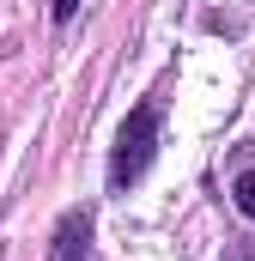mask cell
<instances>
[{
  "label": "cell",
  "instance_id": "obj_1",
  "mask_svg": "<svg viewBox=\"0 0 255 261\" xmlns=\"http://www.w3.org/2000/svg\"><path fill=\"white\" fill-rule=\"evenodd\" d=\"M152 152H158V110H152V103H140V110H128V122L116 128L110 182H116V189L140 182V176H146V164H152Z\"/></svg>",
  "mask_w": 255,
  "mask_h": 261
},
{
  "label": "cell",
  "instance_id": "obj_2",
  "mask_svg": "<svg viewBox=\"0 0 255 261\" xmlns=\"http://www.w3.org/2000/svg\"><path fill=\"white\" fill-rule=\"evenodd\" d=\"M49 261H91V213H67L49 237Z\"/></svg>",
  "mask_w": 255,
  "mask_h": 261
},
{
  "label": "cell",
  "instance_id": "obj_3",
  "mask_svg": "<svg viewBox=\"0 0 255 261\" xmlns=\"http://www.w3.org/2000/svg\"><path fill=\"white\" fill-rule=\"evenodd\" d=\"M231 195H237V206H243V213L255 219V170H243V176L231 182Z\"/></svg>",
  "mask_w": 255,
  "mask_h": 261
},
{
  "label": "cell",
  "instance_id": "obj_4",
  "mask_svg": "<svg viewBox=\"0 0 255 261\" xmlns=\"http://www.w3.org/2000/svg\"><path fill=\"white\" fill-rule=\"evenodd\" d=\"M73 12H79V0H55V18H61V24L73 18Z\"/></svg>",
  "mask_w": 255,
  "mask_h": 261
}]
</instances>
